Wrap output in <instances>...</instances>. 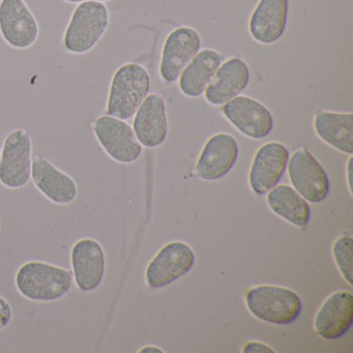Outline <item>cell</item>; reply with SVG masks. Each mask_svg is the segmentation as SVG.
<instances>
[{
  "label": "cell",
  "instance_id": "1",
  "mask_svg": "<svg viewBox=\"0 0 353 353\" xmlns=\"http://www.w3.org/2000/svg\"><path fill=\"white\" fill-rule=\"evenodd\" d=\"M73 274L67 268L40 260L26 262L18 268L15 285L28 301L51 303L68 294L73 286Z\"/></svg>",
  "mask_w": 353,
  "mask_h": 353
},
{
  "label": "cell",
  "instance_id": "2",
  "mask_svg": "<svg viewBox=\"0 0 353 353\" xmlns=\"http://www.w3.org/2000/svg\"><path fill=\"white\" fill-rule=\"evenodd\" d=\"M110 23V13L104 3L84 1L72 13L63 34V45L71 54H85L102 40Z\"/></svg>",
  "mask_w": 353,
  "mask_h": 353
},
{
  "label": "cell",
  "instance_id": "3",
  "mask_svg": "<svg viewBox=\"0 0 353 353\" xmlns=\"http://www.w3.org/2000/svg\"><path fill=\"white\" fill-rule=\"evenodd\" d=\"M150 90V74L139 63L119 67L111 79L106 113L127 121L135 114Z\"/></svg>",
  "mask_w": 353,
  "mask_h": 353
},
{
  "label": "cell",
  "instance_id": "4",
  "mask_svg": "<svg viewBox=\"0 0 353 353\" xmlns=\"http://www.w3.org/2000/svg\"><path fill=\"white\" fill-rule=\"evenodd\" d=\"M245 305L250 313L268 323L286 325L301 315L303 303L297 293L286 287L260 285L245 293Z\"/></svg>",
  "mask_w": 353,
  "mask_h": 353
},
{
  "label": "cell",
  "instance_id": "5",
  "mask_svg": "<svg viewBox=\"0 0 353 353\" xmlns=\"http://www.w3.org/2000/svg\"><path fill=\"white\" fill-rule=\"evenodd\" d=\"M32 141L30 132L16 129L6 137L0 152V183L11 190H19L32 177Z\"/></svg>",
  "mask_w": 353,
  "mask_h": 353
},
{
  "label": "cell",
  "instance_id": "6",
  "mask_svg": "<svg viewBox=\"0 0 353 353\" xmlns=\"http://www.w3.org/2000/svg\"><path fill=\"white\" fill-rule=\"evenodd\" d=\"M92 131L101 148L115 162L131 164L141 156L142 145L133 128L125 121L108 114L101 115L92 123Z\"/></svg>",
  "mask_w": 353,
  "mask_h": 353
},
{
  "label": "cell",
  "instance_id": "7",
  "mask_svg": "<svg viewBox=\"0 0 353 353\" xmlns=\"http://www.w3.org/2000/svg\"><path fill=\"white\" fill-rule=\"evenodd\" d=\"M288 176L293 189L307 201L319 203L330 194V179L317 159L307 150L299 148L289 158Z\"/></svg>",
  "mask_w": 353,
  "mask_h": 353
},
{
  "label": "cell",
  "instance_id": "8",
  "mask_svg": "<svg viewBox=\"0 0 353 353\" xmlns=\"http://www.w3.org/2000/svg\"><path fill=\"white\" fill-rule=\"evenodd\" d=\"M0 36L12 48L26 50L36 44L40 26L26 0H3L0 5Z\"/></svg>",
  "mask_w": 353,
  "mask_h": 353
},
{
  "label": "cell",
  "instance_id": "9",
  "mask_svg": "<svg viewBox=\"0 0 353 353\" xmlns=\"http://www.w3.org/2000/svg\"><path fill=\"white\" fill-rule=\"evenodd\" d=\"M195 263L193 250L183 241H171L161 248L146 268L145 278L152 289L163 288L179 280Z\"/></svg>",
  "mask_w": 353,
  "mask_h": 353
},
{
  "label": "cell",
  "instance_id": "10",
  "mask_svg": "<svg viewBox=\"0 0 353 353\" xmlns=\"http://www.w3.org/2000/svg\"><path fill=\"white\" fill-rule=\"evenodd\" d=\"M72 274L76 287L82 292H92L102 284L106 274V254L97 239H78L71 249Z\"/></svg>",
  "mask_w": 353,
  "mask_h": 353
},
{
  "label": "cell",
  "instance_id": "11",
  "mask_svg": "<svg viewBox=\"0 0 353 353\" xmlns=\"http://www.w3.org/2000/svg\"><path fill=\"white\" fill-rule=\"evenodd\" d=\"M222 113L235 129L251 139H263L274 129L270 111L250 97H235L223 105Z\"/></svg>",
  "mask_w": 353,
  "mask_h": 353
},
{
  "label": "cell",
  "instance_id": "12",
  "mask_svg": "<svg viewBox=\"0 0 353 353\" xmlns=\"http://www.w3.org/2000/svg\"><path fill=\"white\" fill-rule=\"evenodd\" d=\"M201 38L194 28L181 26L170 32L163 47L160 75L166 83L179 79L188 63L200 51Z\"/></svg>",
  "mask_w": 353,
  "mask_h": 353
},
{
  "label": "cell",
  "instance_id": "13",
  "mask_svg": "<svg viewBox=\"0 0 353 353\" xmlns=\"http://www.w3.org/2000/svg\"><path fill=\"white\" fill-rule=\"evenodd\" d=\"M289 152L280 142H268L256 152L249 172V185L262 196L278 185L288 164Z\"/></svg>",
  "mask_w": 353,
  "mask_h": 353
},
{
  "label": "cell",
  "instance_id": "14",
  "mask_svg": "<svg viewBox=\"0 0 353 353\" xmlns=\"http://www.w3.org/2000/svg\"><path fill=\"white\" fill-rule=\"evenodd\" d=\"M239 154V143L227 133L212 136L204 144L196 163L195 172L203 181H218L234 166Z\"/></svg>",
  "mask_w": 353,
  "mask_h": 353
},
{
  "label": "cell",
  "instance_id": "15",
  "mask_svg": "<svg viewBox=\"0 0 353 353\" xmlns=\"http://www.w3.org/2000/svg\"><path fill=\"white\" fill-rule=\"evenodd\" d=\"M353 322V295L336 291L322 303L314 318V330L324 340H338L348 332Z\"/></svg>",
  "mask_w": 353,
  "mask_h": 353
},
{
  "label": "cell",
  "instance_id": "16",
  "mask_svg": "<svg viewBox=\"0 0 353 353\" xmlns=\"http://www.w3.org/2000/svg\"><path fill=\"white\" fill-rule=\"evenodd\" d=\"M30 179L41 194L57 205H68L77 198L75 179L44 157L37 156L32 160Z\"/></svg>",
  "mask_w": 353,
  "mask_h": 353
},
{
  "label": "cell",
  "instance_id": "17",
  "mask_svg": "<svg viewBox=\"0 0 353 353\" xmlns=\"http://www.w3.org/2000/svg\"><path fill=\"white\" fill-rule=\"evenodd\" d=\"M133 130L142 146L154 148L160 146L168 135L166 105L158 94L146 96L135 113Z\"/></svg>",
  "mask_w": 353,
  "mask_h": 353
},
{
  "label": "cell",
  "instance_id": "18",
  "mask_svg": "<svg viewBox=\"0 0 353 353\" xmlns=\"http://www.w3.org/2000/svg\"><path fill=\"white\" fill-rule=\"evenodd\" d=\"M250 81V70L245 61L232 57L220 65L204 92L206 102L222 106L239 96Z\"/></svg>",
  "mask_w": 353,
  "mask_h": 353
},
{
  "label": "cell",
  "instance_id": "19",
  "mask_svg": "<svg viewBox=\"0 0 353 353\" xmlns=\"http://www.w3.org/2000/svg\"><path fill=\"white\" fill-rule=\"evenodd\" d=\"M288 14L289 0H259L250 17V34L259 44L276 42L284 34Z\"/></svg>",
  "mask_w": 353,
  "mask_h": 353
},
{
  "label": "cell",
  "instance_id": "20",
  "mask_svg": "<svg viewBox=\"0 0 353 353\" xmlns=\"http://www.w3.org/2000/svg\"><path fill=\"white\" fill-rule=\"evenodd\" d=\"M314 131L318 137L344 154H353L352 113L332 112L318 109L314 115Z\"/></svg>",
  "mask_w": 353,
  "mask_h": 353
},
{
  "label": "cell",
  "instance_id": "21",
  "mask_svg": "<svg viewBox=\"0 0 353 353\" xmlns=\"http://www.w3.org/2000/svg\"><path fill=\"white\" fill-rule=\"evenodd\" d=\"M222 63V55L212 49L199 51L179 76L181 94L188 98H198L205 92L214 73Z\"/></svg>",
  "mask_w": 353,
  "mask_h": 353
},
{
  "label": "cell",
  "instance_id": "22",
  "mask_svg": "<svg viewBox=\"0 0 353 353\" xmlns=\"http://www.w3.org/2000/svg\"><path fill=\"white\" fill-rule=\"evenodd\" d=\"M266 194V203L276 216L299 228H303L309 224L311 218L309 203L292 187L287 185H276Z\"/></svg>",
  "mask_w": 353,
  "mask_h": 353
},
{
  "label": "cell",
  "instance_id": "23",
  "mask_svg": "<svg viewBox=\"0 0 353 353\" xmlns=\"http://www.w3.org/2000/svg\"><path fill=\"white\" fill-rule=\"evenodd\" d=\"M332 257L339 272L350 286L353 285V239L349 235H341L332 245Z\"/></svg>",
  "mask_w": 353,
  "mask_h": 353
},
{
  "label": "cell",
  "instance_id": "24",
  "mask_svg": "<svg viewBox=\"0 0 353 353\" xmlns=\"http://www.w3.org/2000/svg\"><path fill=\"white\" fill-rule=\"evenodd\" d=\"M13 307L5 297L0 295V330H5L13 320Z\"/></svg>",
  "mask_w": 353,
  "mask_h": 353
},
{
  "label": "cell",
  "instance_id": "25",
  "mask_svg": "<svg viewBox=\"0 0 353 353\" xmlns=\"http://www.w3.org/2000/svg\"><path fill=\"white\" fill-rule=\"evenodd\" d=\"M243 353H249V352H258V353H276V351L274 350V349L270 348L268 345L264 344V343L261 342H249L243 346Z\"/></svg>",
  "mask_w": 353,
  "mask_h": 353
},
{
  "label": "cell",
  "instance_id": "26",
  "mask_svg": "<svg viewBox=\"0 0 353 353\" xmlns=\"http://www.w3.org/2000/svg\"><path fill=\"white\" fill-rule=\"evenodd\" d=\"M352 154H350V158L348 159L346 166V179L347 185H348L349 192L352 195V181H351V176H352Z\"/></svg>",
  "mask_w": 353,
  "mask_h": 353
},
{
  "label": "cell",
  "instance_id": "27",
  "mask_svg": "<svg viewBox=\"0 0 353 353\" xmlns=\"http://www.w3.org/2000/svg\"><path fill=\"white\" fill-rule=\"evenodd\" d=\"M139 352L164 353V350L157 346H144L140 349Z\"/></svg>",
  "mask_w": 353,
  "mask_h": 353
},
{
  "label": "cell",
  "instance_id": "28",
  "mask_svg": "<svg viewBox=\"0 0 353 353\" xmlns=\"http://www.w3.org/2000/svg\"><path fill=\"white\" fill-rule=\"evenodd\" d=\"M65 3H72V5H76V3H84V1H99V3H107V1H110V0H63Z\"/></svg>",
  "mask_w": 353,
  "mask_h": 353
},
{
  "label": "cell",
  "instance_id": "29",
  "mask_svg": "<svg viewBox=\"0 0 353 353\" xmlns=\"http://www.w3.org/2000/svg\"><path fill=\"white\" fill-rule=\"evenodd\" d=\"M1 1H3V0H0V5H1Z\"/></svg>",
  "mask_w": 353,
  "mask_h": 353
},
{
  "label": "cell",
  "instance_id": "30",
  "mask_svg": "<svg viewBox=\"0 0 353 353\" xmlns=\"http://www.w3.org/2000/svg\"><path fill=\"white\" fill-rule=\"evenodd\" d=\"M0 226H1V222H0Z\"/></svg>",
  "mask_w": 353,
  "mask_h": 353
}]
</instances>
